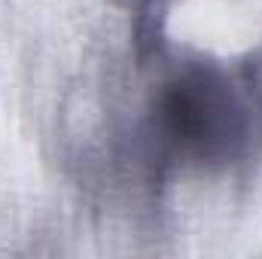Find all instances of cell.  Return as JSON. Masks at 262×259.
Returning <instances> with one entry per match:
<instances>
[{"label":"cell","mask_w":262,"mask_h":259,"mask_svg":"<svg viewBox=\"0 0 262 259\" xmlns=\"http://www.w3.org/2000/svg\"><path fill=\"white\" fill-rule=\"evenodd\" d=\"M262 113V92L247 101L216 67H189L177 79H171L156 107V125L162 137L201 162H226L235 159L253 128V113Z\"/></svg>","instance_id":"cell-1"}]
</instances>
